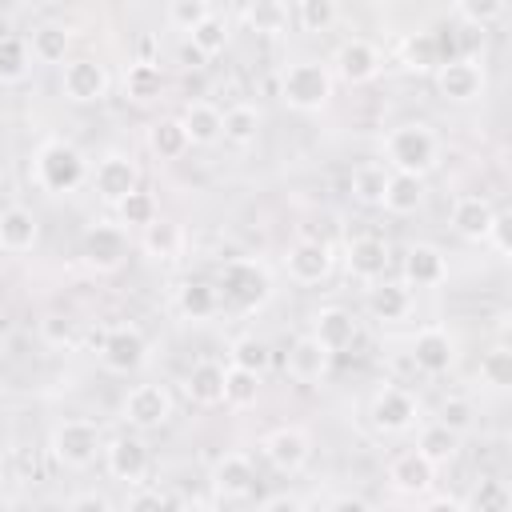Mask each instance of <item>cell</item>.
Returning a JSON list of instances; mask_svg holds the SVG:
<instances>
[{
    "instance_id": "cell-39",
    "label": "cell",
    "mask_w": 512,
    "mask_h": 512,
    "mask_svg": "<svg viewBox=\"0 0 512 512\" xmlns=\"http://www.w3.org/2000/svg\"><path fill=\"white\" fill-rule=\"evenodd\" d=\"M292 16H296V24L304 32H328L340 20V4L336 0H300L292 8Z\"/></svg>"
},
{
    "instance_id": "cell-1",
    "label": "cell",
    "mask_w": 512,
    "mask_h": 512,
    "mask_svg": "<svg viewBox=\"0 0 512 512\" xmlns=\"http://www.w3.org/2000/svg\"><path fill=\"white\" fill-rule=\"evenodd\" d=\"M384 156L392 172L424 180V172H432L440 160V140L424 120H404L384 136Z\"/></svg>"
},
{
    "instance_id": "cell-12",
    "label": "cell",
    "mask_w": 512,
    "mask_h": 512,
    "mask_svg": "<svg viewBox=\"0 0 512 512\" xmlns=\"http://www.w3.org/2000/svg\"><path fill=\"white\" fill-rule=\"evenodd\" d=\"M368 416H372V428H376V432H388V436L408 432V428H412V420H416V396H412L408 388L388 384V388H380V392H376V400H372Z\"/></svg>"
},
{
    "instance_id": "cell-14",
    "label": "cell",
    "mask_w": 512,
    "mask_h": 512,
    "mask_svg": "<svg viewBox=\"0 0 512 512\" xmlns=\"http://www.w3.org/2000/svg\"><path fill=\"white\" fill-rule=\"evenodd\" d=\"M264 456H268V464L276 468V472H300L304 464H308V456H312V440H308V432L304 428H296V424H284V428H276L268 440H264Z\"/></svg>"
},
{
    "instance_id": "cell-8",
    "label": "cell",
    "mask_w": 512,
    "mask_h": 512,
    "mask_svg": "<svg viewBox=\"0 0 512 512\" xmlns=\"http://www.w3.org/2000/svg\"><path fill=\"white\" fill-rule=\"evenodd\" d=\"M436 92L440 100L448 104H472L484 96V68L472 60V56H456V60H444L436 68Z\"/></svg>"
},
{
    "instance_id": "cell-48",
    "label": "cell",
    "mask_w": 512,
    "mask_h": 512,
    "mask_svg": "<svg viewBox=\"0 0 512 512\" xmlns=\"http://www.w3.org/2000/svg\"><path fill=\"white\" fill-rule=\"evenodd\" d=\"M208 16H212V4L208 0H172L168 4V24L180 28V32H196Z\"/></svg>"
},
{
    "instance_id": "cell-17",
    "label": "cell",
    "mask_w": 512,
    "mask_h": 512,
    "mask_svg": "<svg viewBox=\"0 0 512 512\" xmlns=\"http://www.w3.org/2000/svg\"><path fill=\"white\" fill-rule=\"evenodd\" d=\"M328 364H332V352H328L312 332H304V336L292 340V348H288V376H292L296 384H316V380H324V376H328Z\"/></svg>"
},
{
    "instance_id": "cell-2",
    "label": "cell",
    "mask_w": 512,
    "mask_h": 512,
    "mask_svg": "<svg viewBox=\"0 0 512 512\" xmlns=\"http://www.w3.org/2000/svg\"><path fill=\"white\" fill-rule=\"evenodd\" d=\"M32 176H36V184H40L44 192L68 196V192H76V188L84 184L88 164H84L80 148H72V144H64V140H48V144L36 152Z\"/></svg>"
},
{
    "instance_id": "cell-34",
    "label": "cell",
    "mask_w": 512,
    "mask_h": 512,
    "mask_svg": "<svg viewBox=\"0 0 512 512\" xmlns=\"http://www.w3.org/2000/svg\"><path fill=\"white\" fill-rule=\"evenodd\" d=\"M420 204H424V180H420V176H400V172H392L380 208H388L392 216H412Z\"/></svg>"
},
{
    "instance_id": "cell-32",
    "label": "cell",
    "mask_w": 512,
    "mask_h": 512,
    "mask_svg": "<svg viewBox=\"0 0 512 512\" xmlns=\"http://www.w3.org/2000/svg\"><path fill=\"white\" fill-rule=\"evenodd\" d=\"M388 168L384 164H360L356 172H352V180H348V188H352V200L360 204V208H380L384 204V192H388Z\"/></svg>"
},
{
    "instance_id": "cell-57",
    "label": "cell",
    "mask_w": 512,
    "mask_h": 512,
    "mask_svg": "<svg viewBox=\"0 0 512 512\" xmlns=\"http://www.w3.org/2000/svg\"><path fill=\"white\" fill-rule=\"evenodd\" d=\"M420 512H464V504H460V500H452V496H432Z\"/></svg>"
},
{
    "instance_id": "cell-11",
    "label": "cell",
    "mask_w": 512,
    "mask_h": 512,
    "mask_svg": "<svg viewBox=\"0 0 512 512\" xmlns=\"http://www.w3.org/2000/svg\"><path fill=\"white\" fill-rule=\"evenodd\" d=\"M92 184H96V196H100L104 204H112V208H116L128 192H136V188H140V168H136V160H132V156H124V152H108V156L96 164Z\"/></svg>"
},
{
    "instance_id": "cell-42",
    "label": "cell",
    "mask_w": 512,
    "mask_h": 512,
    "mask_svg": "<svg viewBox=\"0 0 512 512\" xmlns=\"http://www.w3.org/2000/svg\"><path fill=\"white\" fill-rule=\"evenodd\" d=\"M288 4H280V0H252L248 8H244V20H248V28L252 32H284V24H288Z\"/></svg>"
},
{
    "instance_id": "cell-27",
    "label": "cell",
    "mask_w": 512,
    "mask_h": 512,
    "mask_svg": "<svg viewBox=\"0 0 512 512\" xmlns=\"http://www.w3.org/2000/svg\"><path fill=\"white\" fill-rule=\"evenodd\" d=\"M368 312L380 324H396V320H404L412 312V292L404 284H396V280H376L368 288Z\"/></svg>"
},
{
    "instance_id": "cell-5",
    "label": "cell",
    "mask_w": 512,
    "mask_h": 512,
    "mask_svg": "<svg viewBox=\"0 0 512 512\" xmlns=\"http://www.w3.org/2000/svg\"><path fill=\"white\" fill-rule=\"evenodd\" d=\"M104 452V436H100V424L96 420H64L52 428V456L56 464L64 468H88L96 456Z\"/></svg>"
},
{
    "instance_id": "cell-35",
    "label": "cell",
    "mask_w": 512,
    "mask_h": 512,
    "mask_svg": "<svg viewBox=\"0 0 512 512\" xmlns=\"http://www.w3.org/2000/svg\"><path fill=\"white\" fill-rule=\"evenodd\" d=\"M164 92V72H160V64H128V72H124V96L128 100H136V104H148V100H156Z\"/></svg>"
},
{
    "instance_id": "cell-26",
    "label": "cell",
    "mask_w": 512,
    "mask_h": 512,
    "mask_svg": "<svg viewBox=\"0 0 512 512\" xmlns=\"http://www.w3.org/2000/svg\"><path fill=\"white\" fill-rule=\"evenodd\" d=\"M388 480H392V488H396V492L420 496V492H428V488H432L436 468H432V464L412 448V452H400V456L388 464Z\"/></svg>"
},
{
    "instance_id": "cell-54",
    "label": "cell",
    "mask_w": 512,
    "mask_h": 512,
    "mask_svg": "<svg viewBox=\"0 0 512 512\" xmlns=\"http://www.w3.org/2000/svg\"><path fill=\"white\" fill-rule=\"evenodd\" d=\"M64 512H112V500L104 492H80V496L68 500Z\"/></svg>"
},
{
    "instance_id": "cell-9",
    "label": "cell",
    "mask_w": 512,
    "mask_h": 512,
    "mask_svg": "<svg viewBox=\"0 0 512 512\" xmlns=\"http://www.w3.org/2000/svg\"><path fill=\"white\" fill-rule=\"evenodd\" d=\"M120 412H124V420H128L132 428H140V432L164 428L168 416H172V396H168L164 384H136V388H128Z\"/></svg>"
},
{
    "instance_id": "cell-55",
    "label": "cell",
    "mask_w": 512,
    "mask_h": 512,
    "mask_svg": "<svg viewBox=\"0 0 512 512\" xmlns=\"http://www.w3.org/2000/svg\"><path fill=\"white\" fill-rule=\"evenodd\" d=\"M260 512H308L304 508V500L300 496H292V492H276V496H268L264 500V508Z\"/></svg>"
},
{
    "instance_id": "cell-31",
    "label": "cell",
    "mask_w": 512,
    "mask_h": 512,
    "mask_svg": "<svg viewBox=\"0 0 512 512\" xmlns=\"http://www.w3.org/2000/svg\"><path fill=\"white\" fill-rule=\"evenodd\" d=\"M68 44H72V36H68L64 24H36L32 36H28V52L40 64H64L68 60Z\"/></svg>"
},
{
    "instance_id": "cell-15",
    "label": "cell",
    "mask_w": 512,
    "mask_h": 512,
    "mask_svg": "<svg viewBox=\"0 0 512 512\" xmlns=\"http://www.w3.org/2000/svg\"><path fill=\"white\" fill-rule=\"evenodd\" d=\"M80 256H84V264L96 268V272H112V268H120L124 256H128L124 228H116V224H96V228L84 236Z\"/></svg>"
},
{
    "instance_id": "cell-16",
    "label": "cell",
    "mask_w": 512,
    "mask_h": 512,
    "mask_svg": "<svg viewBox=\"0 0 512 512\" xmlns=\"http://www.w3.org/2000/svg\"><path fill=\"white\" fill-rule=\"evenodd\" d=\"M452 360H456V344H452V336H448L444 328H420V332L412 336V364H416L420 372L444 376V372L452 368Z\"/></svg>"
},
{
    "instance_id": "cell-29",
    "label": "cell",
    "mask_w": 512,
    "mask_h": 512,
    "mask_svg": "<svg viewBox=\"0 0 512 512\" xmlns=\"http://www.w3.org/2000/svg\"><path fill=\"white\" fill-rule=\"evenodd\" d=\"M260 124H264L260 108L248 104V100H240V104H232L228 112H220V136H224L228 144H236V148H248V144L260 136Z\"/></svg>"
},
{
    "instance_id": "cell-13",
    "label": "cell",
    "mask_w": 512,
    "mask_h": 512,
    "mask_svg": "<svg viewBox=\"0 0 512 512\" xmlns=\"http://www.w3.org/2000/svg\"><path fill=\"white\" fill-rule=\"evenodd\" d=\"M212 492L220 500H248L256 492V468L244 452H224L212 464Z\"/></svg>"
},
{
    "instance_id": "cell-53",
    "label": "cell",
    "mask_w": 512,
    "mask_h": 512,
    "mask_svg": "<svg viewBox=\"0 0 512 512\" xmlns=\"http://www.w3.org/2000/svg\"><path fill=\"white\" fill-rule=\"evenodd\" d=\"M508 212H496V220H492V232H488V240L484 244H492L500 256H512V236H508Z\"/></svg>"
},
{
    "instance_id": "cell-49",
    "label": "cell",
    "mask_w": 512,
    "mask_h": 512,
    "mask_svg": "<svg viewBox=\"0 0 512 512\" xmlns=\"http://www.w3.org/2000/svg\"><path fill=\"white\" fill-rule=\"evenodd\" d=\"M436 424H444L448 432H456V436H464L472 424H476V412H472V400H464V396H448L444 404H440V416H436Z\"/></svg>"
},
{
    "instance_id": "cell-18",
    "label": "cell",
    "mask_w": 512,
    "mask_h": 512,
    "mask_svg": "<svg viewBox=\"0 0 512 512\" xmlns=\"http://www.w3.org/2000/svg\"><path fill=\"white\" fill-rule=\"evenodd\" d=\"M336 76L340 80H348V84H364V80H372L376 72H380V52H376V44L372 40H364V36H352V40H344L340 48H336Z\"/></svg>"
},
{
    "instance_id": "cell-47",
    "label": "cell",
    "mask_w": 512,
    "mask_h": 512,
    "mask_svg": "<svg viewBox=\"0 0 512 512\" xmlns=\"http://www.w3.org/2000/svg\"><path fill=\"white\" fill-rule=\"evenodd\" d=\"M480 380L492 384V388H508L512 384V352L508 344H496L480 356Z\"/></svg>"
},
{
    "instance_id": "cell-33",
    "label": "cell",
    "mask_w": 512,
    "mask_h": 512,
    "mask_svg": "<svg viewBox=\"0 0 512 512\" xmlns=\"http://www.w3.org/2000/svg\"><path fill=\"white\" fill-rule=\"evenodd\" d=\"M148 148H152L160 160H180V156L192 148L188 136H184L180 116H160V120L148 128Z\"/></svg>"
},
{
    "instance_id": "cell-56",
    "label": "cell",
    "mask_w": 512,
    "mask_h": 512,
    "mask_svg": "<svg viewBox=\"0 0 512 512\" xmlns=\"http://www.w3.org/2000/svg\"><path fill=\"white\" fill-rule=\"evenodd\" d=\"M328 512H372V504L360 500V496H336V500L328 504Z\"/></svg>"
},
{
    "instance_id": "cell-10",
    "label": "cell",
    "mask_w": 512,
    "mask_h": 512,
    "mask_svg": "<svg viewBox=\"0 0 512 512\" xmlns=\"http://www.w3.org/2000/svg\"><path fill=\"white\" fill-rule=\"evenodd\" d=\"M104 464H108V472H112L116 480L140 488V480H144L148 468H152V456H148V444H144L136 432H120V436H112V440L104 444Z\"/></svg>"
},
{
    "instance_id": "cell-38",
    "label": "cell",
    "mask_w": 512,
    "mask_h": 512,
    "mask_svg": "<svg viewBox=\"0 0 512 512\" xmlns=\"http://www.w3.org/2000/svg\"><path fill=\"white\" fill-rule=\"evenodd\" d=\"M228 356H232V368H244V372H252V376H260V372L272 364V348H268L260 336H240V340H232Z\"/></svg>"
},
{
    "instance_id": "cell-25",
    "label": "cell",
    "mask_w": 512,
    "mask_h": 512,
    "mask_svg": "<svg viewBox=\"0 0 512 512\" xmlns=\"http://www.w3.org/2000/svg\"><path fill=\"white\" fill-rule=\"evenodd\" d=\"M36 236H40V220L32 208L12 204L0 212V248L4 252H28V248H36Z\"/></svg>"
},
{
    "instance_id": "cell-20",
    "label": "cell",
    "mask_w": 512,
    "mask_h": 512,
    "mask_svg": "<svg viewBox=\"0 0 512 512\" xmlns=\"http://www.w3.org/2000/svg\"><path fill=\"white\" fill-rule=\"evenodd\" d=\"M344 264H348V272H352L356 280L376 284V280H384V272H388V264H392V252H388V244H384L380 236H356V240H348Z\"/></svg>"
},
{
    "instance_id": "cell-28",
    "label": "cell",
    "mask_w": 512,
    "mask_h": 512,
    "mask_svg": "<svg viewBox=\"0 0 512 512\" xmlns=\"http://www.w3.org/2000/svg\"><path fill=\"white\" fill-rule=\"evenodd\" d=\"M180 124H184L188 144H196V148H208L220 140V108L212 100H192L180 112Z\"/></svg>"
},
{
    "instance_id": "cell-7",
    "label": "cell",
    "mask_w": 512,
    "mask_h": 512,
    "mask_svg": "<svg viewBox=\"0 0 512 512\" xmlns=\"http://www.w3.org/2000/svg\"><path fill=\"white\" fill-rule=\"evenodd\" d=\"M144 360H148V340H144V332H140L136 324H116V328H108V336L100 340V364H104L108 372H116V376L140 372Z\"/></svg>"
},
{
    "instance_id": "cell-40",
    "label": "cell",
    "mask_w": 512,
    "mask_h": 512,
    "mask_svg": "<svg viewBox=\"0 0 512 512\" xmlns=\"http://www.w3.org/2000/svg\"><path fill=\"white\" fill-rule=\"evenodd\" d=\"M256 396H260V376L228 364L224 368V404L228 408H248V404H256Z\"/></svg>"
},
{
    "instance_id": "cell-58",
    "label": "cell",
    "mask_w": 512,
    "mask_h": 512,
    "mask_svg": "<svg viewBox=\"0 0 512 512\" xmlns=\"http://www.w3.org/2000/svg\"><path fill=\"white\" fill-rule=\"evenodd\" d=\"M176 512H216L212 504H200V500H192V504H184V508H176Z\"/></svg>"
},
{
    "instance_id": "cell-59",
    "label": "cell",
    "mask_w": 512,
    "mask_h": 512,
    "mask_svg": "<svg viewBox=\"0 0 512 512\" xmlns=\"http://www.w3.org/2000/svg\"><path fill=\"white\" fill-rule=\"evenodd\" d=\"M0 480H4V476H0Z\"/></svg>"
},
{
    "instance_id": "cell-36",
    "label": "cell",
    "mask_w": 512,
    "mask_h": 512,
    "mask_svg": "<svg viewBox=\"0 0 512 512\" xmlns=\"http://www.w3.org/2000/svg\"><path fill=\"white\" fill-rule=\"evenodd\" d=\"M416 452L436 468V464H448L456 452H460V436L456 432H448L444 424H428L424 432H420V440H416Z\"/></svg>"
},
{
    "instance_id": "cell-3",
    "label": "cell",
    "mask_w": 512,
    "mask_h": 512,
    "mask_svg": "<svg viewBox=\"0 0 512 512\" xmlns=\"http://www.w3.org/2000/svg\"><path fill=\"white\" fill-rule=\"evenodd\" d=\"M280 100L296 112H320L332 100V72L320 60H296L280 76Z\"/></svg>"
},
{
    "instance_id": "cell-6",
    "label": "cell",
    "mask_w": 512,
    "mask_h": 512,
    "mask_svg": "<svg viewBox=\"0 0 512 512\" xmlns=\"http://www.w3.org/2000/svg\"><path fill=\"white\" fill-rule=\"evenodd\" d=\"M108 88H112V80H108V68L100 60L72 56V60L60 64V92L72 104H96V100L108 96Z\"/></svg>"
},
{
    "instance_id": "cell-44",
    "label": "cell",
    "mask_w": 512,
    "mask_h": 512,
    "mask_svg": "<svg viewBox=\"0 0 512 512\" xmlns=\"http://www.w3.org/2000/svg\"><path fill=\"white\" fill-rule=\"evenodd\" d=\"M116 212H120V220H124V224H132V228H148V224L160 216V204H156V196H152V192L136 188V192H128V196L116 204Z\"/></svg>"
},
{
    "instance_id": "cell-21",
    "label": "cell",
    "mask_w": 512,
    "mask_h": 512,
    "mask_svg": "<svg viewBox=\"0 0 512 512\" xmlns=\"http://www.w3.org/2000/svg\"><path fill=\"white\" fill-rule=\"evenodd\" d=\"M332 272V248L324 240H300L288 248V276L296 284H320Z\"/></svg>"
},
{
    "instance_id": "cell-22",
    "label": "cell",
    "mask_w": 512,
    "mask_h": 512,
    "mask_svg": "<svg viewBox=\"0 0 512 512\" xmlns=\"http://www.w3.org/2000/svg\"><path fill=\"white\" fill-rule=\"evenodd\" d=\"M448 276V260L432 244H412L404 252V288H436Z\"/></svg>"
},
{
    "instance_id": "cell-4",
    "label": "cell",
    "mask_w": 512,
    "mask_h": 512,
    "mask_svg": "<svg viewBox=\"0 0 512 512\" xmlns=\"http://www.w3.org/2000/svg\"><path fill=\"white\" fill-rule=\"evenodd\" d=\"M216 288H220V300L232 304L236 312H256L272 296V280L256 260H228L220 268Z\"/></svg>"
},
{
    "instance_id": "cell-41",
    "label": "cell",
    "mask_w": 512,
    "mask_h": 512,
    "mask_svg": "<svg viewBox=\"0 0 512 512\" xmlns=\"http://www.w3.org/2000/svg\"><path fill=\"white\" fill-rule=\"evenodd\" d=\"M464 512H512V492L504 480H480L468 496V508Z\"/></svg>"
},
{
    "instance_id": "cell-24",
    "label": "cell",
    "mask_w": 512,
    "mask_h": 512,
    "mask_svg": "<svg viewBox=\"0 0 512 512\" xmlns=\"http://www.w3.org/2000/svg\"><path fill=\"white\" fill-rule=\"evenodd\" d=\"M184 392H188V400L200 404V408L224 404V364H216V360H196V364L188 368V376H184Z\"/></svg>"
},
{
    "instance_id": "cell-45",
    "label": "cell",
    "mask_w": 512,
    "mask_h": 512,
    "mask_svg": "<svg viewBox=\"0 0 512 512\" xmlns=\"http://www.w3.org/2000/svg\"><path fill=\"white\" fill-rule=\"evenodd\" d=\"M508 12V4L504 0H460L456 4V20L464 24V28H488L492 20H500Z\"/></svg>"
},
{
    "instance_id": "cell-52",
    "label": "cell",
    "mask_w": 512,
    "mask_h": 512,
    "mask_svg": "<svg viewBox=\"0 0 512 512\" xmlns=\"http://www.w3.org/2000/svg\"><path fill=\"white\" fill-rule=\"evenodd\" d=\"M124 512H172L168 508V496L156 492V488H136L128 500H124Z\"/></svg>"
},
{
    "instance_id": "cell-50",
    "label": "cell",
    "mask_w": 512,
    "mask_h": 512,
    "mask_svg": "<svg viewBox=\"0 0 512 512\" xmlns=\"http://www.w3.org/2000/svg\"><path fill=\"white\" fill-rule=\"evenodd\" d=\"M40 336H44V344H48V348H68V344L76 340V320H72V316L52 312V316H44V320H40Z\"/></svg>"
},
{
    "instance_id": "cell-30",
    "label": "cell",
    "mask_w": 512,
    "mask_h": 512,
    "mask_svg": "<svg viewBox=\"0 0 512 512\" xmlns=\"http://www.w3.org/2000/svg\"><path fill=\"white\" fill-rule=\"evenodd\" d=\"M176 308L188 320H208L220 308V288L212 280H184L180 292H176Z\"/></svg>"
},
{
    "instance_id": "cell-19",
    "label": "cell",
    "mask_w": 512,
    "mask_h": 512,
    "mask_svg": "<svg viewBox=\"0 0 512 512\" xmlns=\"http://www.w3.org/2000/svg\"><path fill=\"white\" fill-rule=\"evenodd\" d=\"M452 232L460 236V240H472V244H484L488 240V232H492V220H496V208H492V200H484V196H460L456 204H452Z\"/></svg>"
},
{
    "instance_id": "cell-46",
    "label": "cell",
    "mask_w": 512,
    "mask_h": 512,
    "mask_svg": "<svg viewBox=\"0 0 512 512\" xmlns=\"http://www.w3.org/2000/svg\"><path fill=\"white\" fill-rule=\"evenodd\" d=\"M144 248L152 252V256H176L180 252V224L176 220H152L148 228H144Z\"/></svg>"
},
{
    "instance_id": "cell-43",
    "label": "cell",
    "mask_w": 512,
    "mask_h": 512,
    "mask_svg": "<svg viewBox=\"0 0 512 512\" xmlns=\"http://www.w3.org/2000/svg\"><path fill=\"white\" fill-rule=\"evenodd\" d=\"M192 36V52L200 56V60H208V56H216V52H224L228 48V24H224V16H208L196 32H188Z\"/></svg>"
},
{
    "instance_id": "cell-37",
    "label": "cell",
    "mask_w": 512,
    "mask_h": 512,
    "mask_svg": "<svg viewBox=\"0 0 512 512\" xmlns=\"http://www.w3.org/2000/svg\"><path fill=\"white\" fill-rule=\"evenodd\" d=\"M32 68V52L24 36H0V84L24 80Z\"/></svg>"
},
{
    "instance_id": "cell-23",
    "label": "cell",
    "mask_w": 512,
    "mask_h": 512,
    "mask_svg": "<svg viewBox=\"0 0 512 512\" xmlns=\"http://www.w3.org/2000/svg\"><path fill=\"white\" fill-rule=\"evenodd\" d=\"M312 336H316L328 352H344V348L356 344L360 324H356V316H352L348 308L332 304V308H320V312H316V320H312Z\"/></svg>"
},
{
    "instance_id": "cell-51",
    "label": "cell",
    "mask_w": 512,
    "mask_h": 512,
    "mask_svg": "<svg viewBox=\"0 0 512 512\" xmlns=\"http://www.w3.org/2000/svg\"><path fill=\"white\" fill-rule=\"evenodd\" d=\"M440 64V52H436V36L424 32L408 44V68H436Z\"/></svg>"
}]
</instances>
